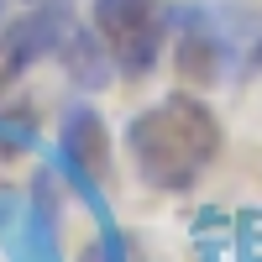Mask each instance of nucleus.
I'll return each mask as SVG.
<instances>
[{"mask_svg":"<svg viewBox=\"0 0 262 262\" xmlns=\"http://www.w3.org/2000/svg\"><path fill=\"white\" fill-rule=\"evenodd\" d=\"M126 152H131L137 173L152 189L184 194L221 158V121H215V111L205 100L168 95L158 105H147V111L126 126Z\"/></svg>","mask_w":262,"mask_h":262,"instance_id":"f257e3e1","label":"nucleus"},{"mask_svg":"<svg viewBox=\"0 0 262 262\" xmlns=\"http://www.w3.org/2000/svg\"><path fill=\"white\" fill-rule=\"evenodd\" d=\"M179 74L189 84H247L262 74V11L231 0H194L173 11Z\"/></svg>","mask_w":262,"mask_h":262,"instance_id":"f03ea898","label":"nucleus"},{"mask_svg":"<svg viewBox=\"0 0 262 262\" xmlns=\"http://www.w3.org/2000/svg\"><path fill=\"white\" fill-rule=\"evenodd\" d=\"M168 21L173 16L163 11V0H95V32L126 79H147L158 69Z\"/></svg>","mask_w":262,"mask_h":262,"instance_id":"7ed1b4c3","label":"nucleus"},{"mask_svg":"<svg viewBox=\"0 0 262 262\" xmlns=\"http://www.w3.org/2000/svg\"><path fill=\"white\" fill-rule=\"evenodd\" d=\"M69 21H74V6H69V0H42V6H32L21 21H11V27L0 32V95H6L37 58L58 53Z\"/></svg>","mask_w":262,"mask_h":262,"instance_id":"20e7f679","label":"nucleus"},{"mask_svg":"<svg viewBox=\"0 0 262 262\" xmlns=\"http://www.w3.org/2000/svg\"><path fill=\"white\" fill-rule=\"evenodd\" d=\"M0 242H6L11 262H63V252H58V226H53V184H48V173L37 179L27 210H21V221L0 231Z\"/></svg>","mask_w":262,"mask_h":262,"instance_id":"39448f33","label":"nucleus"},{"mask_svg":"<svg viewBox=\"0 0 262 262\" xmlns=\"http://www.w3.org/2000/svg\"><path fill=\"white\" fill-rule=\"evenodd\" d=\"M58 58H63L69 79L79 84L84 95H90V90H105V79H111V53H105L100 32L69 21V32H63V42H58Z\"/></svg>","mask_w":262,"mask_h":262,"instance_id":"423d86ee","label":"nucleus"},{"mask_svg":"<svg viewBox=\"0 0 262 262\" xmlns=\"http://www.w3.org/2000/svg\"><path fill=\"white\" fill-rule=\"evenodd\" d=\"M63 152H69L74 163H84L100 179L105 168H111V142H105V121L90 111V105H69L63 111Z\"/></svg>","mask_w":262,"mask_h":262,"instance_id":"0eeeda50","label":"nucleus"},{"mask_svg":"<svg viewBox=\"0 0 262 262\" xmlns=\"http://www.w3.org/2000/svg\"><path fill=\"white\" fill-rule=\"evenodd\" d=\"M37 137H32V126L21 121V116H0V158H11V152H27Z\"/></svg>","mask_w":262,"mask_h":262,"instance_id":"6e6552de","label":"nucleus"},{"mask_svg":"<svg viewBox=\"0 0 262 262\" xmlns=\"http://www.w3.org/2000/svg\"><path fill=\"white\" fill-rule=\"evenodd\" d=\"M0 11H6V0H0Z\"/></svg>","mask_w":262,"mask_h":262,"instance_id":"1a4fd4ad","label":"nucleus"}]
</instances>
